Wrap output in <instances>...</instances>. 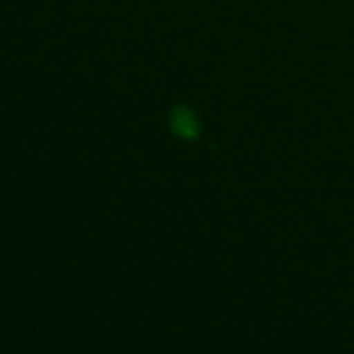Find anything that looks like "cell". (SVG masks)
Wrapping results in <instances>:
<instances>
[{"instance_id": "1", "label": "cell", "mask_w": 354, "mask_h": 354, "mask_svg": "<svg viewBox=\"0 0 354 354\" xmlns=\"http://www.w3.org/2000/svg\"><path fill=\"white\" fill-rule=\"evenodd\" d=\"M174 128H176V133H181V136H193V121H191V116L188 113H183L181 116V121L178 118H174Z\"/></svg>"}]
</instances>
